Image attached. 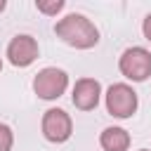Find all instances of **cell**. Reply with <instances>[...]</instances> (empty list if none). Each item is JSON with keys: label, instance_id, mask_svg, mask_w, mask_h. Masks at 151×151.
<instances>
[{"label": "cell", "instance_id": "5b68a950", "mask_svg": "<svg viewBox=\"0 0 151 151\" xmlns=\"http://www.w3.org/2000/svg\"><path fill=\"white\" fill-rule=\"evenodd\" d=\"M42 137L52 144H64L73 134V120L64 109H47L40 120Z\"/></svg>", "mask_w": 151, "mask_h": 151}, {"label": "cell", "instance_id": "8992f818", "mask_svg": "<svg viewBox=\"0 0 151 151\" xmlns=\"http://www.w3.org/2000/svg\"><path fill=\"white\" fill-rule=\"evenodd\" d=\"M40 54V47H38V40L33 35H26V33H19L9 40L7 45V61L12 66H19V68H26L31 66Z\"/></svg>", "mask_w": 151, "mask_h": 151}, {"label": "cell", "instance_id": "6da1fadb", "mask_svg": "<svg viewBox=\"0 0 151 151\" xmlns=\"http://www.w3.org/2000/svg\"><path fill=\"white\" fill-rule=\"evenodd\" d=\"M54 33L57 38H61L68 47H76V50H90L99 42V31L97 26L85 17V14H66L64 19H59L54 24Z\"/></svg>", "mask_w": 151, "mask_h": 151}, {"label": "cell", "instance_id": "8fae6325", "mask_svg": "<svg viewBox=\"0 0 151 151\" xmlns=\"http://www.w3.org/2000/svg\"><path fill=\"white\" fill-rule=\"evenodd\" d=\"M142 33H144V38L151 42V12L144 17V21H142Z\"/></svg>", "mask_w": 151, "mask_h": 151}, {"label": "cell", "instance_id": "9c48e42d", "mask_svg": "<svg viewBox=\"0 0 151 151\" xmlns=\"http://www.w3.org/2000/svg\"><path fill=\"white\" fill-rule=\"evenodd\" d=\"M64 7H66L64 0H35V9L42 12V14H47V17H54V14L61 12Z\"/></svg>", "mask_w": 151, "mask_h": 151}, {"label": "cell", "instance_id": "277c9868", "mask_svg": "<svg viewBox=\"0 0 151 151\" xmlns=\"http://www.w3.org/2000/svg\"><path fill=\"white\" fill-rule=\"evenodd\" d=\"M118 71L132 80V83H144L151 76V52L146 47H127L118 57Z\"/></svg>", "mask_w": 151, "mask_h": 151}, {"label": "cell", "instance_id": "5bb4252c", "mask_svg": "<svg viewBox=\"0 0 151 151\" xmlns=\"http://www.w3.org/2000/svg\"><path fill=\"white\" fill-rule=\"evenodd\" d=\"M139 151H149V149H139Z\"/></svg>", "mask_w": 151, "mask_h": 151}, {"label": "cell", "instance_id": "7a4b0ae2", "mask_svg": "<svg viewBox=\"0 0 151 151\" xmlns=\"http://www.w3.org/2000/svg\"><path fill=\"white\" fill-rule=\"evenodd\" d=\"M104 101H106V111L113 116V118H132L137 106H139V97L137 92L127 85V83H113L109 85L106 94H104Z\"/></svg>", "mask_w": 151, "mask_h": 151}, {"label": "cell", "instance_id": "3957f363", "mask_svg": "<svg viewBox=\"0 0 151 151\" xmlns=\"http://www.w3.org/2000/svg\"><path fill=\"white\" fill-rule=\"evenodd\" d=\"M66 87H68V73L57 66H45L33 78V92L45 101L59 99L66 92Z\"/></svg>", "mask_w": 151, "mask_h": 151}, {"label": "cell", "instance_id": "ba28073f", "mask_svg": "<svg viewBox=\"0 0 151 151\" xmlns=\"http://www.w3.org/2000/svg\"><path fill=\"white\" fill-rule=\"evenodd\" d=\"M99 144H101L104 151H127L130 149V134H127L125 127L111 125V127H104L101 130Z\"/></svg>", "mask_w": 151, "mask_h": 151}, {"label": "cell", "instance_id": "30bf717a", "mask_svg": "<svg viewBox=\"0 0 151 151\" xmlns=\"http://www.w3.org/2000/svg\"><path fill=\"white\" fill-rule=\"evenodd\" d=\"M14 146V132L9 125L0 123V151H12Z\"/></svg>", "mask_w": 151, "mask_h": 151}, {"label": "cell", "instance_id": "7c38bea8", "mask_svg": "<svg viewBox=\"0 0 151 151\" xmlns=\"http://www.w3.org/2000/svg\"><path fill=\"white\" fill-rule=\"evenodd\" d=\"M5 7H7V2H5V0H0V12H2Z\"/></svg>", "mask_w": 151, "mask_h": 151}, {"label": "cell", "instance_id": "4fadbf2b", "mask_svg": "<svg viewBox=\"0 0 151 151\" xmlns=\"http://www.w3.org/2000/svg\"><path fill=\"white\" fill-rule=\"evenodd\" d=\"M0 71H2V59H0Z\"/></svg>", "mask_w": 151, "mask_h": 151}, {"label": "cell", "instance_id": "52a82bcc", "mask_svg": "<svg viewBox=\"0 0 151 151\" xmlns=\"http://www.w3.org/2000/svg\"><path fill=\"white\" fill-rule=\"evenodd\" d=\"M101 99V83L97 78H78L71 90V101L80 111H94Z\"/></svg>", "mask_w": 151, "mask_h": 151}]
</instances>
